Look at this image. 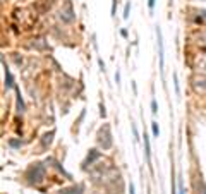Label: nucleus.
<instances>
[{
    "label": "nucleus",
    "instance_id": "f257e3e1",
    "mask_svg": "<svg viewBox=\"0 0 206 194\" xmlns=\"http://www.w3.org/2000/svg\"><path fill=\"white\" fill-rule=\"evenodd\" d=\"M45 173H47L45 165L43 163H35L26 170V179H28L29 184H39V182L45 179Z\"/></svg>",
    "mask_w": 206,
    "mask_h": 194
},
{
    "label": "nucleus",
    "instance_id": "f03ea898",
    "mask_svg": "<svg viewBox=\"0 0 206 194\" xmlns=\"http://www.w3.org/2000/svg\"><path fill=\"white\" fill-rule=\"evenodd\" d=\"M98 144H100L103 150H110L112 144H114V139H112V131H110V125L105 124L98 131Z\"/></svg>",
    "mask_w": 206,
    "mask_h": 194
},
{
    "label": "nucleus",
    "instance_id": "7ed1b4c3",
    "mask_svg": "<svg viewBox=\"0 0 206 194\" xmlns=\"http://www.w3.org/2000/svg\"><path fill=\"white\" fill-rule=\"evenodd\" d=\"M156 40H158V57H160V72L163 74V67H165V50H163V36L162 29L156 26Z\"/></svg>",
    "mask_w": 206,
    "mask_h": 194
},
{
    "label": "nucleus",
    "instance_id": "20e7f679",
    "mask_svg": "<svg viewBox=\"0 0 206 194\" xmlns=\"http://www.w3.org/2000/svg\"><path fill=\"white\" fill-rule=\"evenodd\" d=\"M60 17H62V21H64V22H72L76 19V14H74V9H72L70 0H67V2H66V9H62Z\"/></svg>",
    "mask_w": 206,
    "mask_h": 194
},
{
    "label": "nucleus",
    "instance_id": "39448f33",
    "mask_svg": "<svg viewBox=\"0 0 206 194\" xmlns=\"http://www.w3.org/2000/svg\"><path fill=\"white\" fill-rule=\"evenodd\" d=\"M58 194H84V184H76V185H70V187H66Z\"/></svg>",
    "mask_w": 206,
    "mask_h": 194
},
{
    "label": "nucleus",
    "instance_id": "423d86ee",
    "mask_svg": "<svg viewBox=\"0 0 206 194\" xmlns=\"http://www.w3.org/2000/svg\"><path fill=\"white\" fill-rule=\"evenodd\" d=\"M2 64H4V74H5V88H7V89L16 88L14 86V78H12V74H10V69L7 67V64H5L4 59H2Z\"/></svg>",
    "mask_w": 206,
    "mask_h": 194
},
{
    "label": "nucleus",
    "instance_id": "0eeeda50",
    "mask_svg": "<svg viewBox=\"0 0 206 194\" xmlns=\"http://www.w3.org/2000/svg\"><path fill=\"white\" fill-rule=\"evenodd\" d=\"M100 156H101V153L98 150H89L88 156H86V160H84V163H83V168H86L88 165H93V162H95V160H98Z\"/></svg>",
    "mask_w": 206,
    "mask_h": 194
},
{
    "label": "nucleus",
    "instance_id": "6e6552de",
    "mask_svg": "<svg viewBox=\"0 0 206 194\" xmlns=\"http://www.w3.org/2000/svg\"><path fill=\"white\" fill-rule=\"evenodd\" d=\"M16 96H17V110L22 113L24 110H26V105H24V100H22V96H21V91H19V88H16Z\"/></svg>",
    "mask_w": 206,
    "mask_h": 194
},
{
    "label": "nucleus",
    "instance_id": "1a4fd4ad",
    "mask_svg": "<svg viewBox=\"0 0 206 194\" xmlns=\"http://www.w3.org/2000/svg\"><path fill=\"white\" fill-rule=\"evenodd\" d=\"M144 155H146V160L148 163L151 162V146H149V138L144 134Z\"/></svg>",
    "mask_w": 206,
    "mask_h": 194
},
{
    "label": "nucleus",
    "instance_id": "9d476101",
    "mask_svg": "<svg viewBox=\"0 0 206 194\" xmlns=\"http://www.w3.org/2000/svg\"><path fill=\"white\" fill-rule=\"evenodd\" d=\"M53 134H55V131H50L48 134H45V136H43V139H41V146H43V148H47V146H48L50 143H52Z\"/></svg>",
    "mask_w": 206,
    "mask_h": 194
},
{
    "label": "nucleus",
    "instance_id": "9b49d317",
    "mask_svg": "<svg viewBox=\"0 0 206 194\" xmlns=\"http://www.w3.org/2000/svg\"><path fill=\"white\" fill-rule=\"evenodd\" d=\"M174 86H175V95L180 96V86H179V76L174 74Z\"/></svg>",
    "mask_w": 206,
    "mask_h": 194
},
{
    "label": "nucleus",
    "instance_id": "f8f14e48",
    "mask_svg": "<svg viewBox=\"0 0 206 194\" xmlns=\"http://www.w3.org/2000/svg\"><path fill=\"white\" fill-rule=\"evenodd\" d=\"M151 131H153V136H155V138H158V136H160V127H158L156 122H151Z\"/></svg>",
    "mask_w": 206,
    "mask_h": 194
},
{
    "label": "nucleus",
    "instance_id": "ddd939ff",
    "mask_svg": "<svg viewBox=\"0 0 206 194\" xmlns=\"http://www.w3.org/2000/svg\"><path fill=\"white\" fill-rule=\"evenodd\" d=\"M177 192H179V194H185L184 184H182V181H180V179H179V182H177Z\"/></svg>",
    "mask_w": 206,
    "mask_h": 194
},
{
    "label": "nucleus",
    "instance_id": "4468645a",
    "mask_svg": "<svg viewBox=\"0 0 206 194\" xmlns=\"http://www.w3.org/2000/svg\"><path fill=\"white\" fill-rule=\"evenodd\" d=\"M129 10H131V2H127L124 7V19H129Z\"/></svg>",
    "mask_w": 206,
    "mask_h": 194
},
{
    "label": "nucleus",
    "instance_id": "2eb2a0df",
    "mask_svg": "<svg viewBox=\"0 0 206 194\" xmlns=\"http://www.w3.org/2000/svg\"><path fill=\"white\" fill-rule=\"evenodd\" d=\"M158 112V107H156V100H151V113L153 115H156Z\"/></svg>",
    "mask_w": 206,
    "mask_h": 194
},
{
    "label": "nucleus",
    "instance_id": "dca6fc26",
    "mask_svg": "<svg viewBox=\"0 0 206 194\" xmlns=\"http://www.w3.org/2000/svg\"><path fill=\"white\" fill-rule=\"evenodd\" d=\"M100 115L107 117V110H105V105H103V103H100Z\"/></svg>",
    "mask_w": 206,
    "mask_h": 194
},
{
    "label": "nucleus",
    "instance_id": "f3484780",
    "mask_svg": "<svg viewBox=\"0 0 206 194\" xmlns=\"http://www.w3.org/2000/svg\"><path fill=\"white\" fill-rule=\"evenodd\" d=\"M132 132H134V139H139V134H137V129H136V125H132Z\"/></svg>",
    "mask_w": 206,
    "mask_h": 194
},
{
    "label": "nucleus",
    "instance_id": "a211bd4d",
    "mask_svg": "<svg viewBox=\"0 0 206 194\" xmlns=\"http://www.w3.org/2000/svg\"><path fill=\"white\" fill-rule=\"evenodd\" d=\"M115 5H117V0H112V16H115Z\"/></svg>",
    "mask_w": 206,
    "mask_h": 194
},
{
    "label": "nucleus",
    "instance_id": "6ab92c4d",
    "mask_svg": "<svg viewBox=\"0 0 206 194\" xmlns=\"http://www.w3.org/2000/svg\"><path fill=\"white\" fill-rule=\"evenodd\" d=\"M199 17H201L203 21H206V10H199Z\"/></svg>",
    "mask_w": 206,
    "mask_h": 194
},
{
    "label": "nucleus",
    "instance_id": "aec40b11",
    "mask_svg": "<svg viewBox=\"0 0 206 194\" xmlns=\"http://www.w3.org/2000/svg\"><path fill=\"white\" fill-rule=\"evenodd\" d=\"M148 5H149V10L155 9V0H148Z\"/></svg>",
    "mask_w": 206,
    "mask_h": 194
},
{
    "label": "nucleus",
    "instance_id": "412c9836",
    "mask_svg": "<svg viewBox=\"0 0 206 194\" xmlns=\"http://www.w3.org/2000/svg\"><path fill=\"white\" fill-rule=\"evenodd\" d=\"M98 65H100L101 70H105V64H103V60H101V59H98Z\"/></svg>",
    "mask_w": 206,
    "mask_h": 194
},
{
    "label": "nucleus",
    "instance_id": "4be33fe9",
    "mask_svg": "<svg viewBox=\"0 0 206 194\" xmlns=\"http://www.w3.org/2000/svg\"><path fill=\"white\" fill-rule=\"evenodd\" d=\"M115 82H117V84L120 82V72H118V70L115 72Z\"/></svg>",
    "mask_w": 206,
    "mask_h": 194
},
{
    "label": "nucleus",
    "instance_id": "5701e85b",
    "mask_svg": "<svg viewBox=\"0 0 206 194\" xmlns=\"http://www.w3.org/2000/svg\"><path fill=\"white\" fill-rule=\"evenodd\" d=\"M129 194H136L134 192V184H132V182L129 184Z\"/></svg>",
    "mask_w": 206,
    "mask_h": 194
},
{
    "label": "nucleus",
    "instance_id": "b1692460",
    "mask_svg": "<svg viewBox=\"0 0 206 194\" xmlns=\"http://www.w3.org/2000/svg\"><path fill=\"white\" fill-rule=\"evenodd\" d=\"M201 189H203V192H201V194H206V187H204V185H201Z\"/></svg>",
    "mask_w": 206,
    "mask_h": 194
},
{
    "label": "nucleus",
    "instance_id": "393cba45",
    "mask_svg": "<svg viewBox=\"0 0 206 194\" xmlns=\"http://www.w3.org/2000/svg\"><path fill=\"white\" fill-rule=\"evenodd\" d=\"M172 2H174V0H168V5H172Z\"/></svg>",
    "mask_w": 206,
    "mask_h": 194
}]
</instances>
